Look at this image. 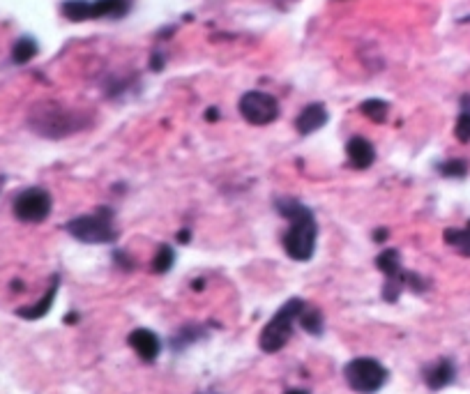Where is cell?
Instances as JSON below:
<instances>
[{
  "label": "cell",
  "mask_w": 470,
  "mask_h": 394,
  "mask_svg": "<svg viewBox=\"0 0 470 394\" xmlns=\"http://www.w3.org/2000/svg\"><path fill=\"white\" fill-rule=\"evenodd\" d=\"M177 240H180L182 245H187V243H189V231H182V233H177Z\"/></svg>",
  "instance_id": "obj_21"
},
{
  "label": "cell",
  "mask_w": 470,
  "mask_h": 394,
  "mask_svg": "<svg viewBox=\"0 0 470 394\" xmlns=\"http://www.w3.org/2000/svg\"><path fill=\"white\" fill-rule=\"evenodd\" d=\"M134 8V0H65L60 5L62 16L74 23L92 19H123Z\"/></svg>",
  "instance_id": "obj_5"
},
{
  "label": "cell",
  "mask_w": 470,
  "mask_h": 394,
  "mask_svg": "<svg viewBox=\"0 0 470 394\" xmlns=\"http://www.w3.org/2000/svg\"><path fill=\"white\" fill-rule=\"evenodd\" d=\"M3 187H5V175H0V192H3Z\"/></svg>",
  "instance_id": "obj_25"
},
{
  "label": "cell",
  "mask_w": 470,
  "mask_h": 394,
  "mask_svg": "<svg viewBox=\"0 0 470 394\" xmlns=\"http://www.w3.org/2000/svg\"><path fill=\"white\" fill-rule=\"evenodd\" d=\"M127 341H129V346L134 348L136 355L143 362H155L162 353V341H160V336L152 332V330L138 328L129 334V339Z\"/></svg>",
  "instance_id": "obj_10"
},
{
  "label": "cell",
  "mask_w": 470,
  "mask_h": 394,
  "mask_svg": "<svg viewBox=\"0 0 470 394\" xmlns=\"http://www.w3.org/2000/svg\"><path fill=\"white\" fill-rule=\"evenodd\" d=\"M297 321H300V325L304 332L314 334V336H321L323 330H325V321H323V314L319 309L314 307H304L302 314L297 316Z\"/></svg>",
  "instance_id": "obj_14"
},
{
  "label": "cell",
  "mask_w": 470,
  "mask_h": 394,
  "mask_svg": "<svg viewBox=\"0 0 470 394\" xmlns=\"http://www.w3.org/2000/svg\"><path fill=\"white\" fill-rule=\"evenodd\" d=\"M95 125V113L86 109H67V106L58 104V101H37L28 111V127L37 136L51 138H67L79 132L90 130Z\"/></svg>",
  "instance_id": "obj_1"
},
{
  "label": "cell",
  "mask_w": 470,
  "mask_h": 394,
  "mask_svg": "<svg viewBox=\"0 0 470 394\" xmlns=\"http://www.w3.org/2000/svg\"><path fill=\"white\" fill-rule=\"evenodd\" d=\"M380 238H387V231H380V228H378V231H376V243H383Z\"/></svg>",
  "instance_id": "obj_23"
},
{
  "label": "cell",
  "mask_w": 470,
  "mask_h": 394,
  "mask_svg": "<svg viewBox=\"0 0 470 394\" xmlns=\"http://www.w3.org/2000/svg\"><path fill=\"white\" fill-rule=\"evenodd\" d=\"M175 263V251L171 249L169 245H162L160 251L155 254V260H152V270L157 272V275H164V272H169L173 268Z\"/></svg>",
  "instance_id": "obj_18"
},
{
  "label": "cell",
  "mask_w": 470,
  "mask_h": 394,
  "mask_svg": "<svg viewBox=\"0 0 470 394\" xmlns=\"http://www.w3.org/2000/svg\"><path fill=\"white\" fill-rule=\"evenodd\" d=\"M443 238H445V243L461 254V256L470 258V231L468 228H447L445 233H443Z\"/></svg>",
  "instance_id": "obj_16"
},
{
  "label": "cell",
  "mask_w": 470,
  "mask_h": 394,
  "mask_svg": "<svg viewBox=\"0 0 470 394\" xmlns=\"http://www.w3.org/2000/svg\"><path fill=\"white\" fill-rule=\"evenodd\" d=\"M58 284H60V279L58 277H53V284H51V288L44 293V297L37 304H33V307H23V309H18L16 314L21 316V319L25 321H37V319H42V316H47L49 314V309H51V304H53L55 300V293H58Z\"/></svg>",
  "instance_id": "obj_13"
},
{
  "label": "cell",
  "mask_w": 470,
  "mask_h": 394,
  "mask_svg": "<svg viewBox=\"0 0 470 394\" xmlns=\"http://www.w3.org/2000/svg\"><path fill=\"white\" fill-rule=\"evenodd\" d=\"M327 123V109L323 104H309L300 111V116L295 118V130L302 136H309L314 132H319L321 127Z\"/></svg>",
  "instance_id": "obj_11"
},
{
  "label": "cell",
  "mask_w": 470,
  "mask_h": 394,
  "mask_svg": "<svg viewBox=\"0 0 470 394\" xmlns=\"http://www.w3.org/2000/svg\"><path fill=\"white\" fill-rule=\"evenodd\" d=\"M37 42L33 37H21V40L14 42V47H12V60L16 62V65H25V62H30L37 56Z\"/></svg>",
  "instance_id": "obj_15"
},
{
  "label": "cell",
  "mask_w": 470,
  "mask_h": 394,
  "mask_svg": "<svg viewBox=\"0 0 470 394\" xmlns=\"http://www.w3.org/2000/svg\"><path fill=\"white\" fill-rule=\"evenodd\" d=\"M348 387L358 394H373L387 383V369L373 358H355L344 367Z\"/></svg>",
  "instance_id": "obj_6"
},
{
  "label": "cell",
  "mask_w": 470,
  "mask_h": 394,
  "mask_svg": "<svg viewBox=\"0 0 470 394\" xmlns=\"http://www.w3.org/2000/svg\"><path fill=\"white\" fill-rule=\"evenodd\" d=\"M346 155L355 169H369L376 162V150L364 136H353L346 145Z\"/></svg>",
  "instance_id": "obj_12"
},
{
  "label": "cell",
  "mask_w": 470,
  "mask_h": 394,
  "mask_svg": "<svg viewBox=\"0 0 470 394\" xmlns=\"http://www.w3.org/2000/svg\"><path fill=\"white\" fill-rule=\"evenodd\" d=\"M304 307H307V304H304L300 297H293V300L286 302L284 307L272 316V321L268 325L263 328V332H260V339H258L260 351H265V353L282 351V348L288 344L290 334H293V323L297 321V316L302 314Z\"/></svg>",
  "instance_id": "obj_4"
},
{
  "label": "cell",
  "mask_w": 470,
  "mask_h": 394,
  "mask_svg": "<svg viewBox=\"0 0 470 394\" xmlns=\"http://www.w3.org/2000/svg\"><path fill=\"white\" fill-rule=\"evenodd\" d=\"M51 194L42 187H28L14 199V217L25 224H40L51 212Z\"/></svg>",
  "instance_id": "obj_8"
},
{
  "label": "cell",
  "mask_w": 470,
  "mask_h": 394,
  "mask_svg": "<svg viewBox=\"0 0 470 394\" xmlns=\"http://www.w3.org/2000/svg\"><path fill=\"white\" fill-rule=\"evenodd\" d=\"M65 231L86 245H106L116 243L118 228L113 224V212L106 208H99L92 214H81L72 221H67Z\"/></svg>",
  "instance_id": "obj_3"
},
{
  "label": "cell",
  "mask_w": 470,
  "mask_h": 394,
  "mask_svg": "<svg viewBox=\"0 0 470 394\" xmlns=\"http://www.w3.org/2000/svg\"><path fill=\"white\" fill-rule=\"evenodd\" d=\"M240 116H243L249 125L265 127L275 123L279 118V101L272 97L270 93L263 90H249L240 97Z\"/></svg>",
  "instance_id": "obj_7"
},
{
  "label": "cell",
  "mask_w": 470,
  "mask_h": 394,
  "mask_svg": "<svg viewBox=\"0 0 470 394\" xmlns=\"http://www.w3.org/2000/svg\"><path fill=\"white\" fill-rule=\"evenodd\" d=\"M219 118V109H208V120H217Z\"/></svg>",
  "instance_id": "obj_22"
},
{
  "label": "cell",
  "mask_w": 470,
  "mask_h": 394,
  "mask_svg": "<svg viewBox=\"0 0 470 394\" xmlns=\"http://www.w3.org/2000/svg\"><path fill=\"white\" fill-rule=\"evenodd\" d=\"M468 231H470V221H468Z\"/></svg>",
  "instance_id": "obj_26"
},
{
  "label": "cell",
  "mask_w": 470,
  "mask_h": 394,
  "mask_svg": "<svg viewBox=\"0 0 470 394\" xmlns=\"http://www.w3.org/2000/svg\"><path fill=\"white\" fill-rule=\"evenodd\" d=\"M277 212L290 221L288 231L284 233V251L293 260H309L316 251V238H319V224L314 212L293 199H279L275 203Z\"/></svg>",
  "instance_id": "obj_2"
},
{
  "label": "cell",
  "mask_w": 470,
  "mask_h": 394,
  "mask_svg": "<svg viewBox=\"0 0 470 394\" xmlns=\"http://www.w3.org/2000/svg\"><path fill=\"white\" fill-rule=\"evenodd\" d=\"M436 171L445 177H466L468 175V162L466 160H449L438 164Z\"/></svg>",
  "instance_id": "obj_19"
},
{
  "label": "cell",
  "mask_w": 470,
  "mask_h": 394,
  "mask_svg": "<svg viewBox=\"0 0 470 394\" xmlns=\"http://www.w3.org/2000/svg\"><path fill=\"white\" fill-rule=\"evenodd\" d=\"M454 136L459 138L461 143H470V113L468 111H461L459 118H456Z\"/></svg>",
  "instance_id": "obj_20"
},
{
  "label": "cell",
  "mask_w": 470,
  "mask_h": 394,
  "mask_svg": "<svg viewBox=\"0 0 470 394\" xmlns=\"http://www.w3.org/2000/svg\"><path fill=\"white\" fill-rule=\"evenodd\" d=\"M286 394H309V392L307 390H288Z\"/></svg>",
  "instance_id": "obj_24"
},
{
  "label": "cell",
  "mask_w": 470,
  "mask_h": 394,
  "mask_svg": "<svg viewBox=\"0 0 470 394\" xmlns=\"http://www.w3.org/2000/svg\"><path fill=\"white\" fill-rule=\"evenodd\" d=\"M360 111L369 120H373V123H385L387 113H390V104L383 99H367L360 104Z\"/></svg>",
  "instance_id": "obj_17"
},
{
  "label": "cell",
  "mask_w": 470,
  "mask_h": 394,
  "mask_svg": "<svg viewBox=\"0 0 470 394\" xmlns=\"http://www.w3.org/2000/svg\"><path fill=\"white\" fill-rule=\"evenodd\" d=\"M454 378H456V367H454V362L447 358L436 360L424 367V383H427L429 390H434V392L452 385Z\"/></svg>",
  "instance_id": "obj_9"
}]
</instances>
